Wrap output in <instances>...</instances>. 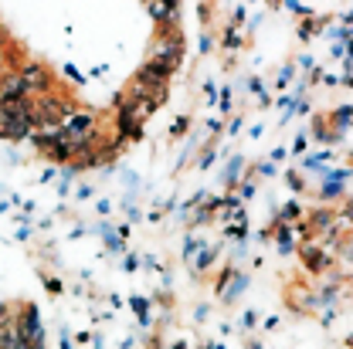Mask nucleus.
Wrapping results in <instances>:
<instances>
[{"label":"nucleus","instance_id":"f257e3e1","mask_svg":"<svg viewBox=\"0 0 353 349\" xmlns=\"http://www.w3.org/2000/svg\"><path fill=\"white\" fill-rule=\"evenodd\" d=\"M31 132V98H0V136L21 139Z\"/></svg>","mask_w":353,"mask_h":349},{"label":"nucleus","instance_id":"f03ea898","mask_svg":"<svg viewBox=\"0 0 353 349\" xmlns=\"http://www.w3.org/2000/svg\"><path fill=\"white\" fill-rule=\"evenodd\" d=\"M92 136H95L92 116H68V119L61 123V142H65L68 149H85L88 142H92Z\"/></svg>","mask_w":353,"mask_h":349},{"label":"nucleus","instance_id":"7ed1b4c3","mask_svg":"<svg viewBox=\"0 0 353 349\" xmlns=\"http://www.w3.org/2000/svg\"><path fill=\"white\" fill-rule=\"evenodd\" d=\"M21 82H24V95L34 98V95H41L44 88H48V75H44V68H38V65H28V68H21Z\"/></svg>","mask_w":353,"mask_h":349}]
</instances>
